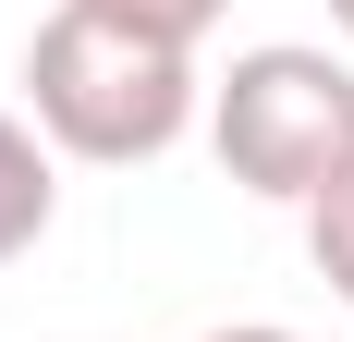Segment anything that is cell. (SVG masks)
<instances>
[{"mask_svg":"<svg viewBox=\"0 0 354 342\" xmlns=\"http://www.w3.org/2000/svg\"><path fill=\"white\" fill-rule=\"evenodd\" d=\"M25 123L62 159H98V171H135V159H171L196 123H208V86H196V49H159L135 25H98V12H49L25 37Z\"/></svg>","mask_w":354,"mask_h":342,"instance_id":"obj_1","label":"cell"},{"mask_svg":"<svg viewBox=\"0 0 354 342\" xmlns=\"http://www.w3.org/2000/svg\"><path fill=\"white\" fill-rule=\"evenodd\" d=\"M208 147L245 196L306 208L318 183L354 171V62L306 49V37H269L208 86Z\"/></svg>","mask_w":354,"mask_h":342,"instance_id":"obj_2","label":"cell"},{"mask_svg":"<svg viewBox=\"0 0 354 342\" xmlns=\"http://www.w3.org/2000/svg\"><path fill=\"white\" fill-rule=\"evenodd\" d=\"M49 208H62V171H49V135H37L25 110H0V269L49 233Z\"/></svg>","mask_w":354,"mask_h":342,"instance_id":"obj_3","label":"cell"},{"mask_svg":"<svg viewBox=\"0 0 354 342\" xmlns=\"http://www.w3.org/2000/svg\"><path fill=\"white\" fill-rule=\"evenodd\" d=\"M306 257H318V281H330V294L354 306V171L306 196Z\"/></svg>","mask_w":354,"mask_h":342,"instance_id":"obj_4","label":"cell"},{"mask_svg":"<svg viewBox=\"0 0 354 342\" xmlns=\"http://www.w3.org/2000/svg\"><path fill=\"white\" fill-rule=\"evenodd\" d=\"M73 12H98V25H135V37H159V49H196V37H208L232 0H73Z\"/></svg>","mask_w":354,"mask_h":342,"instance_id":"obj_5","label":"cell"},{"mask_svg":"<svg viewBox=\"0 0 354 342\" xmlns=\"http://www.w3.org/2000/svg\"><path fill=\"white\" fill-rule=\"evenodd\" d=\"M208 342H293L281 318H232V330H208Z\"/></svg>","mask_w":354,"mask_h":342,"instance_id":"obj_6","label":"cell"},{"mask_svg":"<svg viewBox=\"0 0 354 342\" xmlns=\"http://www.w3.org/2000/svg\"><path fill=\"white\" fill-rule=\"evenodd\" d=\"M330 25H342V37H354V0H330Z\"/></svg>","mask_w":354,"mask_h":342,"instance_id":"obj_7","label":"cell"}]
</instances>
